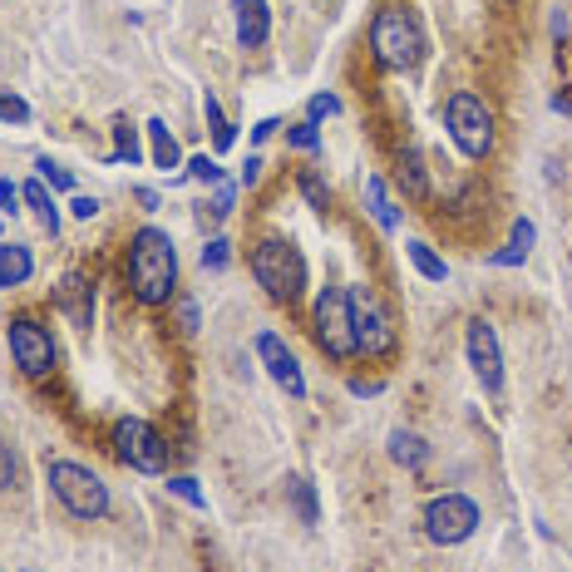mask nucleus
Segmentation results:
<instances>
[{"label":"nucleus","mask_w":572,"mask_h":572,"mask_svg":"<svg viewBox=\"0 0 572 572\" xmlns=\"http://www.w3.org/2000/svg\"><path fill=\"white\" fill-rule=\"evenodd\" d=\"M227 262H233V242H227V237H207L203 272H227Z\"/></svg>","instance_id":"c756f323"},{"label":"nucleus","mask_w":572,"mask_h":572,"mask_svg":"<svg viewBox=\"0 0 572 572\" xmlns=\"http://www.w3.org/2000/svg\"><path fill=\"white\" fill-rule=\"evenodd\" d=\"M168 493H178L183 503H193V509H207V499H203V489H197V479L188 474H178V479H168Z\"/></svg>","instance_id":"72a5a7b5"},{"label":"nucleus","mask_w":572,"mask_h":572,"mask_svg":"<svg viewBox=\"0 0 572 572\" xmlns=\"http://www.w3.org/2000/svg\"><path fill=\"white\" fill-rule=\"evenodd\" d=\"M143 134H149V159L159 163L163 173L183 168V149H178V139L168 134V124H163V119H149V124H143Z\"/></svg>","instance_id":"a211bd4d"},{"label":"nucleus","mask_w":572,"mask_h":572,"mask_svg":"<svg viewBox=\"0 0 572 572\" xmlns=\"http://www.w3.org/2000/svg\"><path fill=\"white\" fill-rule=\"evenodd\" d=\"M464 356H469V370L474 380L483 385V395H499L503 390V340L493 331V321H469L464 331Z\"/></svg>","instance_id":"9b49d317"},{"label":"nucleus","mask_w":572,"mask_h":572,"mask_svg":"<svg viewBox=\"0 0 572 572\" xmlns=\"http://www.w3.org/2000/svg\"><path fill=\"white\" fill-rule=\"evenodd\" d=\"M340 114V99L336 94H311V104H306V119L311 124H321V119H336Z\"/></svg>","instance_id":"f704fd0d"},{"label":"nucleus","mask_w":572,"mask_h":572,"mask_svg":"<svg viewBox=\"0 0 572 572\" xmlns=\"http://www.w3.org/2000/svg\"><path fill=\"white\" fill-rule=\"evenodd\" d=\"M296 193H302L306 207H316V213H326V207H331V183H326L316 168H306L302 178H296Z\"/></svg>","instance_id":"a878e982"},{"label":"nucleus","mask_w":572,"mask_h":572,"mask_svg":"<svg viewBox=\"0 0 572 572\" xmlns=\"http://www.w3.org/2000/svg\"><path fill=\"white\" fill-rule=\"evenodd\" d=\"M350 292V326H356V346H360V356H370V360H390L395 356V346H400V326H395V316L385 311V302H380V292L376 286H346Z\"/></svg>","instance_id":"0eeeda50"},{"label":"nucleus","mask_w":572,"mask_h":572,"mask_svg":"<svg viewBox=\"0 0 572 572\" xmlns=\"http://www.w3.org/2000/svg\"><path fill=\"white\" fill-rule=\"evenodd\" d=\"M99 207H104V203H99L94 193H74V197H70V213L80 217V223H90V217H99Z\"/></svg>","instance_id":"c9c22d12"},{"label":"nucleus","mask_w":572,"mask_h":572,"mask_svg":"<svg viewBox=\"0 0 572 572\" xmlns=\"http://www.w3.org/2000/svg\"><path fill=\"white\" fill-rule=\"evenodd\" d=\"M35 277V257L20 242H0V292H16Z\"/></svg>","instance_id":"2eb2a0df"},{"label":"nucleus","mask_w":572,"mask_h":572,"mask_svg":"<svg viewBox=\"0 0 572 572\" xmlns=\"http://www.w3.org/2000/svg\"><path fill=\"white\" fill-rule=\"evenodd\" d=\"M45 483H50L54 499H60V509L70 513V519H80V523H99V519H109V509H114L109 483L99 479L90 464H74V459H50V464H45Z\"/></svg>","instance_id":"20e7f679"},{"label":"nucleus","mask_w":572,"mask_h":572,"mask_svg":"<svg viewBox=\"0 0 572 572\" xmlns=\"http://www.w3.org/2000/svg\"><path fill=\"white\" fill-rule=\"evenodd\" d=\"M395 173H400L405 197L425 203V197H429V168H425V153H420V149H400V159H395Z\"/></svg>","instance_id":"dca6fc26"},{"label":"nucleus","mask_w":572,"mask_h":572,"mask_svg":"<svg viewBox=\"0 0 572 572\" xmlns=\"http://www.w3.org/2000/svg\"><path fill=\"white\" fill-rule=\"evenodd\" d=\"M134 197H139V203H143V207H149V213H153V207H159V188H139Z\"/></svg>","instance_id":"37998d69"},{"label":"nucleus","mask_w":572,"mask_h":572,"mask_svg":"<svg viewBox=\"0 0 572 572\" xmlns=\"http://www.w3.org/2000/svg\"><path fill=\"white\" fill-rule=\"evenodd\" d=\"M509 6H513V0H509Z\"/></svg>","instance_id":"49530a36"},{"label":"nucleus","mask_w":572,"mask_h":572,"mask_svg":"<svg viewBox=\"0 0 572 572\" xmlns=\"http://www.w3.org/2000/svg\"><path fill=\"white\" fill-rule=\"evenodd\" d=\"M429 454H435V449H429L415 429H395V435H390V459L400 469H410V474H420V469L429 464Z\"/></svg>","instance_id":"f3484780"},{"label":"nucleus","mask_w":572,"mask_h":572,"mask_svg":"<svg viewBox=\"0 0 572 572\" xmlns=\"http://www.w3.org/2000/svg\"><path fill=\"white\" fill-rule=\"evenodd\" d=\"M252 346H257V360L267 366V376L277 380L282 390L292 395V400H306V376H302V360L292 356V346H286L277 331H257Z\"/></svg>","instance_id":"f8f14e48"},{"label":"nucleus","mask_w":572,"mask_h":572,"mask_svg":"<svg viewBox=\"0 0 572 572\" xmlns=\"http://www.w3.org/2000/svg\"><path fill=\"white\" fill-rule=\"evenodd\" d=\"M568 25H572V20L563 16V10H558V16L548 20V35H553V40H563V35H568Z\"/></svg>","instance_id":"a19ab883"},{"label":"nucleus","mask_w":572,"mask_h":572,"mask_svg":"<svg viewBox=\"0 0 572 572\" xmlns=\"http://www.w3.org/2000/svg\"><path fill=\"white\" fill-rule=\"evenodd\" d=\"M129 292H134L139 306H168L178 296V247L163 227H139L129 237Z\"/></svg>","instance_id":"f257e3e1"},{"label":"nucleus","mask_w":572,"mask_h":572,"mask_svg":"<svg viewBox=\"0 0 572 572\" xmlns=\"http://www.w3.org/2000/svg\"><path fill=\"white\" fill-rule=\"evenodd\" d=\"M20 572H35V568H20Z\"/></svg>","instance_id":"a18cd8bd"},{"label":"nucleus","mask_w":572,"mask_h":572,"mask_svg":"<svg viewBox=\"0 0 572 572\" xmlns=\"http://www.w3.org/2000/svg\"><path fill=\"white\" fill-rule=\"evenodd\" d=\"M203 114H207V129H213V149L227 153L237 143V124L223 114V104H217V94H203Z\"/></svg>","instance_id":"b1692460"},{"label":"nucleus","mask_w":572,"mask_h":572,"mask_svg":"<svg viewBox=\"0 0 572 572\" xmlns=\"http://www.w3.org/2000/svg\"><path fill=\"white\" fill-rule=\"evenodd\" d=\"M370 54L385 74H410L425 60V25L410 6H380L370 25Z\"/></svg>","instance_id":"f03ea898"},{"label":"nucleus","mask_w":572,"mask_h":572,"mask_svg":"<svg viewBox=\"0 0 572 572\" xmlns=\"http://www.w3.org/2000/svg\"><path fill=\"white\" fill-rule=\"evenodd\" d=\"M533 242H538V227L528 223V217H519V223H513V233H509V242H503V252H493V257H489V267H519V262H528Z\"/></svg>","instance_id":"412c9836"},{"label":"nucleus","mask_w":572,"mask_h":572,"mask_svg":"<svg viewBox=\"0 0 572 572\" xmlns=\"http://www.w3.org/2000/svg\"><path fill=\"white\" fill-rule=\"evenodd\" d=\"M178 321L183 331H197V302H178Z\"/></svg>","instance_id":"58836bf2"},{"label":"nucleus","mask_w":572,"mask_h":572,"mask_svg":"<svg viewBox=\"0 0 572 572\" xmlns=\"http://www.w3.org/2000/svg\"><path fill=\"white\" fill-rule=\"evenodd\" d=\"M479 523H483V513H479V503L469 499V493H435V499L425 503V538L429 543H439V548H459V543H469V538L479 533Z\"/></svg>","instance_id":"6e6552de"},{"label":"nucleus","mask_w":572,"mask_h":572,"mask_svg":"<svg viewBox=\"0 0 572 572\" xmlns=\"http://www.w3.org/2000/svg\"><path fill=\"white\" fill-rule=\"evenodd\" d=\"M277 129H282V119H262V124L252 129V143H267L272 134H277Z\"/></svg>","instance_id":"ea45409f"},{"label":"nucleus","mask_w":572,"mask_h":572,"mask_svg":"<svg viewBox=\"0 0 572 572\" xmlns=\"http://www.w3.org/2000/svg\"><path fill=\"white\" fill-rule=\"evenodd\" d=\"M311 340L326 360H350L360 356L356 326H350V292L346 286H326L311 302Z\"/></svg>","instance_id":"423d86ee"},{"label":"nucleus","mask_w":572,"mask_h":572,"mask_svg":"<svg viewBox=\"0 0 572 572\" xmlns=\"http://www.w3.org/2000/svg\"><path fill=\"white\" fill-rule=\"evenodd\" d=\"M553 109H558V114H572V99H563V94H553Z\"/></svg>","instance_id":"c03bdc74"},{"label":"nucleus","mask_w":572,"mask_h":572,"mask_svg":"<svg viewBox=\"0 0 572 572\" xmlns=\"http://www.w3.org/2000/svg\"><path fill=\"white\" fill-rule=\"evenodd\" d=\"M316 129H321V124L302 119V124L286 129V143H292V149H302V153H316V149H321V134H316Z\"/></svg>","instance_id":"7c9ffc66"},{"label":"nucleus","mask_w":572,"mask_h":572,"mask_svg":"<svg viewBox=\"0 0 572 572\" xmlns=\"http://www.w3.org/2000/svg\"><path fill=\"white\" fill-rule=\"evenodd\" d=\"M183 168H188L183 178H193V183H213V188L223 183V168H217V159H207V153H197V159H188Z\"/></svg>","instance_id":"cd10ccee"},{"label":"nucleus","mask_w":572,"mask_h":572,"mask_svg":"<svg viewBox=\"0 0 572 572\" xmlns=\"http://www.w3.org/2000/svg\"><path fill=\"white\" fill-rule=\"evenodd\" d=\"M6 336H10V356H16L20 376H30V380L54 376V360H60V350H54L50 326H40L35 316H16V321L6 326Z\"/></svg>","instance_id":"9d476101"},{"label":"nucleus","mask_w":572,"mask_h":572,"mask_svg":"<svg viewBox=\"0 0 572 572\" xmlns=\"http://www.w3.org/2000/svg\"><path fill=\"white\" fill-rule=\"evenodd\" d=\"M109 163H143V143H139V129L129 124V119H114V153H109Z\"/></svg>","instance_id":"393cba45"},{"label":"nucleus","mask_w":572,"mask_h":572,"mask_svg":"<svg viewBox=\"0 0 572 572\" xmlns=\"http://www.w3.org/2000/svg\"><path fill=\"white\" fill-rule=\"evenodd\" d=\"M20 203L30 207V213H35V223L45 227V233L54 237L60 233V207H54V197H50V188L40 178H30V183H20Z\"/></svg>","instance_id":"aec40b11"},{"label":"nucleus","mask_w":572,"mask_h":572,"mask_svg":"<svg viewBox=\"0 0 572 572\" xmlns=\"http://www.w3.org/2000/svg\"><path fill=\"white\" fill-rule=\"evenodd\" d=\"M385 385L380 380H350V395H380Z\"/></svg>","instance_id":"79ce46f5"},{"label":"nucleus","mask_w":572,"mask_h":572,"mask_svg":"<svg viewBox=\"0 0 572 572\" xmlns=\"http://www.w3.org/2000/svg\"><path fill=\"white\" fill-rule=\"evenodd\" d=\"M54 306L70 316V326L90 331V326H94V282L84 277V272H70V277L54 286Z\"/></svg>","instance_id":"ddd939ff"},{"label":"nucleus","mask_w":572,"mask_h":572,"mask_svg":"<svg viewBox=\"0 0 572 572\" xmlns=\"http://www.w3.org/2000/svg\"><path fill=\"white\" fill-rule=\"evenodd\" d=\"M35 168H40V183H45V188H54V193H74V173H70V168H60L54 159H40Z\"/></svg>","instance_id":"bb28decb"},{"label":"nucleus","mask_w":572,"mask_h":572,"mask_svg":"<svg viewBox=\"0 0 572 572\" xmlns=\"http://www.w3.org/2000/svg\"><path fill=\"white\" fill-rule=\"evenodd\" d=\"M360 193H366V207H370V217H376L380 233H400V213H395V203H390V193H385L380 173H370V178L360 183Z\"/></svg>","instance_id":"6ab92c4d"},{"label":"nucleus","mask_w":572,"mask_h":572,"mask_svg":"<svg viewBox=\"0 0 572 572\" xmlns=\"http://www.w3.org/2000/svg\"><path fill=\"white\" fill-rule=\"evenodd\" d=\"M0 124H30V104H25V99L0 90Z\"/></svg>","instance_id":"2f4dec72"},{"label":"nucleus","mask_w":572,"mask_h":572,"mask_svg":"<svg viewBox=\"0 0 572 572\" xmlns=\"http://www.w3.org/2000/svg\"><path fill=\"white\" fill-rule=\"evenodd\" d=\"M286 499H292L296 519H302L306 528L321 523V503H316V483L302 479V474H286Z\"/></svg>","instance_id":"4be33fe9"},{"label":"nucleus","mask_w":572,"mask_h":572,"mask_svg":"<svg viewBox=\"0 0 572 572\" xmlns=\"http://www.w3.org/2000/svg\"><path fill=\"white\" fill-rule=\"evenodd\" d=\"M233 25L242 50H262L272 40V6L267 0H233Z\"/></svg>","instance_id":"4468645a"},{"label":"nucleus","mask_w":572,"mask_h":572,"mask_svg":"<svg viewBox=\"0 0 572 572\" xmlns=\"http://www.w3.org/2000/svg\"><path fill=\"white\" fill-rule=\"evenodd\" d=\"M114 454L124 459L134 474H163V469H168V439L149 420H139V415H124V420L114 425Z\"/></svg>","instance_id":"1a4fd4ad"},{"label":"nucleus","mask_w":572,"mask_h":572,"mask_svg":"<svg viewBox=\"0 0 572 572\" xmlns=\"http://www.w3.org/2000/svg\"><path fill=\"white\" fill-rule=\"evenodd\" d=\"M252 277L257 286L282 306H296L306 296V257L292 237H262L252 247Z\"/></svg>","instance_id":"7ed1b4c3"},{"label":"nucleus","mask_w":572,"mask_h":572,"mask_svg":"<svg viewBox=\"0 0 572 572\" xmlns=\"http://www.w3.org/2000/svg\"><path fill=\"white\" fill-rule=\"evenodd\" d=\"M257 178H262V159L247 153V163H242V173H237V188H257Z\"/></svg>","instance_id":"4c0bfd02"},{"label":"nucleus","mask_w":572,"mask_h":572,"mask_svg":"<svg viewBox=\"0 0 572 572\" xmlns=\"http://www.w3.org/2000/svg\"><path fill=\"white\" fill-rule=\"evenodd\" d=\"M16 203H20V183L0 178V217H16Z\"/></svg>","instance_id":"e433bc0d"},{"label":"nucleus","mask_w":572,"mask_h":572,"mask_svg":"<svg viewBox=\"0 0 572 572\" xmlns=\"http://www.w3.org/2000/svg\"><path fill=\"white\" fill-rule=\"evenodd\" d=\"M445 129L454 139V149L464 153L469 163H489L493 149H499V124H493V109L483 104V94L459 90L445 99Z\"/></svg>","instance_id":"39448f33"},{"label":"nucleus","mask_w":572,"mask_h":572,"mask_svg":"<svg viewBox=\"0 0 572 572\" xmlns=\"http://www.w3.org/2000/svg\"><path fill=\"white\" fill-rule=\"evenodd\" d=\"M405 257H410V267L420 272L425 282H449V262L439 257L435 247H429V242H420V237H410L405 242Z\"/></svg>","instance_id":"5701e85b"},{"label":"nucleus","mask_w":572,"mask_h":572,"mask_svg":"<svg viewBox=\"0 0 572 572\" xmlns=\"http://www.w3.org/2000/svg\"><path fill=\"white\" fill-rule=\"evenodd\" d=\"M20 479V464H16V449L6 445V435H0V493H10Z\"/></svg>","instance_id":"473e14b6"},{"label":"nucleus","mask_w":572,"mask_h":572,"mask_svg":"<svg viewBox=\"0 0 572 572\" xmlns=\"http://www.w3.org/2000/svg\"><path fill=\"white\" fill-rule=\"evenodd\" d=\"M233 207H237V183H217V197H213V207H203V213H197V217H203V223H207V213H213L217 217V223H223V217H233Z\"/></svg>","instance_id":"c85d7f7f"}]
</instances>
